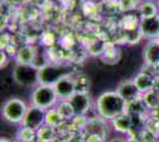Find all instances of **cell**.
<instances>
[{
    "label": "cell",
    "instance_id": "4",
    "mask_svg": "<svg viewBox=\"0 0 159 142\" xmlns=\"http://www.w3.org/2000/svg\"><path fill=\"white\" fill-rule=\"evenodd\" d=\"M27 108L29 107L23 100L17 97L10 98L2 105V117L11 123H21L25 117Z\"/></svg>",
    "mask_w": 159,
    "mask_h": 142
},
{
    "label": "cell",
    "instance_id": "21",
    "mask_svg": "<svg viewBox=\"0 0 159 142\" xmlns=\"http://www.w3.org/2000/svg\"><path fill=\"white\" fill-rule=\"evenodd\" d=\"M53 129L55 128H51L47 124H44L42 128L37 130V137L42 141H50L53 137Z\"/></svg>",
    "mask_w": 159,
    "mask_h": 142
},
{
    "label": "cell",
    "instance_id": "23",
    "mask_svg": "<svg viewBox=\"0 0 159 142\" xmlns=\"http://www.w3.org/2000/svg\"><path fill=\"white\" fill-rule=\"evenodd\" d=\"M103 137L99 135H94V134H87L86 142H103Z\"/></svg>",
    "mask_w": 159,
    "mask_h": 142
},
{
    "label": "cell",
    "instance_id": "8",
    "mask_svg": "<svg viewBox=\"0 0 159 142\" xmlns=\"http://www.w3.org/2000/svg\"><path fill=\"white\" fill-rule=\"evenodd\" d=\"M53 88L60 100H69L76 93L75 77H73L71 75H66L53 85Z\"/></svg>",
    "mask_w": 159,
    "mask_h": 142
},
{
    "label": "cell",
    "instance_id": "1",
    "mask_svg": "<svg viewBox=\"0 0 159 142\" xmlns=\"http://www.w3.org/2000/svg\"><path fill=\"white\" fill-rule=\"evenodd\" d=\"M127 102L116 91H105L96 101V110L103 120H111L126 113Z\"/></svg>",
    "mask_w": 159,
    "mask_h": 142
},
{
    "label": "cell",
    "instance_id": "13",
    "mask_svg": "<svg viewBox=\"0 0 159 142\" xmlns=\"http://www.w3.org/2000/svg\"><path fill=\"white\" fill-rule=\"evenodd\" d=\"M138 11H139L140 18H150V17H154L159 14V8L156 1L153 0H145L141 1L138 6Z\"/></svg>",
    "mask_w": 159,
    "mask_h": 142
},
{
    "label": "cell",
    "instance_id": "14",
    "mask_svg": "<svg viewBox=\"0 0 159 142\" xmlns=\"http://www.w3.org/2000/svg\"><path fill=\"white\" fill-rule=\"evenodd\" d=\"M84 129H86L87 134L99 135L101 137H103V139L107 135V127L101 120H90V121H88Z\"/></svg>",
    "mask_w": 159,
    "mask_h": 142
},
{
    "label": "cell",
    "instance_id": "6",
    "mask_svg": "<svg viewBox=\"0 0 159 142\" xmlns=\"http://www.w3.org/2000/svg\"><path fill=\"white\" fill-rule=\"evenodd\" d=\"M45 113H47V110L31 104L27 108L25 117L21 122V126L31 128L37 131L38 129L42 128L45 124Z\"/></svg>",
    "mask_w": 159,
    "mask_h": 142
},
{
    "label": "cell",
    "instance_id": "26",
    "mask_svg": "<svg viewBox=\"0 0 159 142\" xmlns=\"http://www.w3.org/2000/svg\"><path fill=\"white\" fill-rule=\"evenodd\" d=\"M135 1H138V2H139V4H140V2H141V0H135Z\"/></svg>",
    "mask_w": 159,
    "mask_h": 142
},
{
    "label": "cell",
    "instance_id": "22",
    "mask_svg": "<svg viewBox=\"0 0 159 142\" xmlns=\"http://www.w3.org/2000/svg\"><path fill=\"white\" fill-rule=\"evenodd\" d=\"M138 6H139V2L135 1V0H119L120 11H124V12L133 11Z\"/></svg>",
    "mask_w": 159,
    "mask_h": 142
},
{
    "label": "cell",
    "instance_id": "5",
    "mask_svg": "<svg viewBox=\"0 0 159 142\" xmlns=\"http://www.w3.org/2000/svg\"><path fill=\"white\" fill-rule=\"evenodd\" d=\"M66 75H70V72H69V70L66 68H64V67H62V65L48 64V65L39 69V72H38L39 84L53 87L62 77H64Z\"/></svg>",
    "mask_w": 159,
    "mask_h": 142
},
{
    "label": "cell",
    "instance_id": "12",
    "mask_svg": "<svg viewBox=\"0 0 159 142\" xmlns=\"http://www.w3.org/2000/svg\"><path fill=\"white\" fill-rule=\"evenodd\" d=\"M37 56V49L31 45L20 47L16 54L17 64H33L34 58Z\"/></svg>",
    "mask_w": 159,
    "mask_h": 142
},
{
    "label": "cell",
    "instance_id": "15",
    "mask_svg": "<svg viewBox=\"0 0 159 142\" xmlns=\"http://www.w3.org/2000/svg\"><path fill=\"white\" fill-rule=\"evenodd\" d=\"M133 81H134L135 85L138 87V89L140 90L141 94H145L147 91L152 90L153 81L150 75L145 74V72H140V74L135 76V78Z\"/></svg>",
    "mask_w": 159,
    "mask_h": 142
},
{
    "label": "cell",
    "instance_id": "3",
    "mask_svg": "<svg viewBox=\"0 0 159 142\" xmlns=\"http://www.w3.org/2000/svg\"><path fill=\"white\" fill-rule=\"evenodd\" d=\"M39 69L32 64H16L13 69V78L19 85L25 88H36L39 84Z\"/></svg>",
    "mask_w": 159,
    "mask_h": 142
},
{
    "label": "cell",
    "instance_id": "9",
    "mask_svg": "<svg viewBox=\"0 0 159 142\" xmlns=\"http://www.w3.org/2000/svg\"><path fill=\"white\" fill-rule=\"evenodd\" d=\"M68 101L73 107L75 116H84L90 109V98L87 93L76 91Z\"/></svg>",
    "mask_w": 159,
    "mask_h": 142
},
{
    "label": "cell",
    "instance_id": "2",
    "mask_svg": "<svg viewBox=\"0 0 159 142\" xmlns=\"http://www.w3.org/2000/svg\"><path fill=\"white\" fill-rule=\"evenodd\" d=\"M58 100L60 98L56 94V90L51 85L38 84L36 88H33L31 94V104L44 110L53 108Z\"/></svg>",
    "mask_w": 159,
    "mask_h": 142
},
{
    "label": "cell",
    "instance_id": "7",
    "mask_svg": "<svg viewBox=\"0 0 159 142\" xmlns=\"http://www.w3.org/2000/svg\"><path fill=\"white\" fill-rule=\"evenodd\" d=\"M139 31L147 39H158L159 37V14L150 18H143L139 21Z\"/></svg>",
    "mask_w": 159,
    "mask_h": 142
},
{
    "label": "cell",
    "instance_id": "18",
    "mask_svg": "<svg viewBox=\"0 0 159 142\" xmlns=\"http://www.w3.org/2000/svg\"><path fill=\"white\" fill-rule=\"evenodd\" d=\"M56 108H57L63 120H70V118L75 117L74 109L68 100H60V103L56 105Z\"/></svg>",
    "mask_w": 159,
    "mask_h": 142
},
{
    "label": "cell",
    "instance_id": "11",
    "mask_svg": "<svg viewBox=\"0 0 159 142\" xmlns=\"http://www.w3.org/2000/svg\"><path fill=\"white\" fill-rule=\"evenodd\" d=\"M144 59L146 64L151 67L159 65V41L157 39H152L146 44L144 49Z\"/></svg>",
    "mask_w": 159,
    "mask_h": 142
},
{
    "label": "cell",
    "instance_id": "19",
    "mask_svg": "<svg viewBox=\"0 0 159 142\" xmlns=\"http://www.w3.org/2000/svg\"><path fill=\"white\" fill-rule=\"evenodd\" d=\"M75 85H76V91L80 93H88L90 81L89 77L84 74H80L75 77Z\"/></svg>",
    "mask_w": 159,
    "mask_h": 142
},
{
    "label": "cell",
    "instance_id": "25",
    "mask_svg": "<svg viewBox=\"0 0 159 142\" xmlns=\"http://www.w3.org/2000/svg\"><path fill=\"white\" fill-rule=\"evenodd\" d=\"M88 2H96V1H101V0H86Z\"/></svg>",
    "mask_w": 159,
    "mask_h": 142
},
{
    "label": "cell",
    "instance_id": "16",
    "mask_svg": "<svg viewBox=\"0 0 159 142\" xmlns=\"http://www.w3.org/2000/svg\"><path fill=\"white\" fill-rule=\"evenodd\" d=\"M112 126L119 133H127V131H129V129L132 128V121L125 113L122 115H119L118 117L113 118Z\"/></svg>",
    "mask_w": 159,
    "mask_h": 142
},
{
    "label": "cell",
    "instance_id": "20",
    "mask_svg": "<svg viewBox=\"0 0 159 142\" xmlns=\"http://www.w3.org/2000/svg\"><path fill=\"white\" fill-rule=\"evenodd\" d=\"M37 136V131L33 130L31 128H27V127H21L18 130V137H19L20 141L23 142H31Z\"/></svg>",
    "mask_w": 159,
    "mask_h": 142
},
{
    "label": "cell",
    "instance_id": "24",
    "mask_svg": "<svg viewBox=\"0 0 159 142\" xmlns=\"http://www.w3.org/2000/svg\"><path fill=\"white\" fill-rule=\"evenodd\" d=\"M109 142H126L124 139H121V137H115V139H113V140H111Z\"/></svg>",
    "mask_w": 159,
    "mask_h": 142
},
{
    "label": "cell",
    "instance_id": "27",
    "mask_svg": "<svg viewBox=\"0 0 159 142\" xmlns=\"http://www.w3.org/2000/svg\"><path fill=\"white\" fill-rule=\"evenodd\" d=\"M157 41H159V37H158V39H157Z\"/></svg>",
    "mask_w": 159,
    "mask_h": 142
},
{
    "label": "cell",
    "instance_id": "17",
    "mask_svg": "<svg viewBox=\"0 0 159 142\" xmlns=\"http://www.w3.org/2000/svg\"><path fill=\"white\" fill-rule=\"evenodd\" d=\"M62 121H64V120L62 118V116L58 113L56 107L48 109L47 113H45V124L47 126L51 127V128H57L62 123Z\"/></svg>",
    "mask_w": 159,
    "mask_h": 142
},
{
    "label": "cell",
    "instance_id": "10",
    "mask_svg": "<svg viewBox=\"0 0 159 142\" xmlns=\"http://www.w3.org/2000/svg\"><path fill=\"white\" fill-rule=\"evenodd\" d=\"M115 91L127 102V104L132 103V102H135L141 96V93L138 89V87L135 85L134 81L121 82L118 85V88H116Z\"/></svg>",
    "mask_w": 159,
    "mask_h": 142
}]
</instances>
